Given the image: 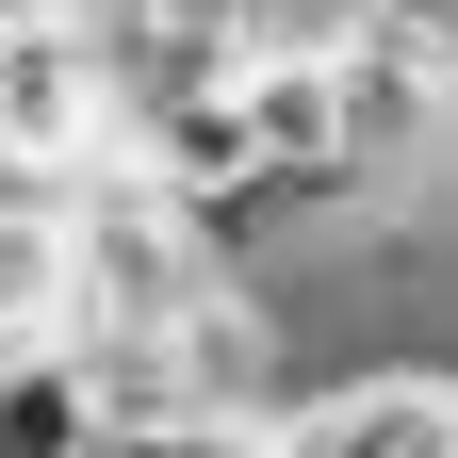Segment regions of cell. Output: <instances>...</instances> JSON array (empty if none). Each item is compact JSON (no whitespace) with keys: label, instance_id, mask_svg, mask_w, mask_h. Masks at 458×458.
I'll return each mask as SVG.
<instances>
[{"label":"cell","instance_id":"5","mask_svg":"<svg viewBox=\"0 0 458 458\" xmlns=\"http://www.w3.org/2000/svg\"><path fill=\"white\" fill-rule=\"evenodd\" d=\"M377 0H229V66H344Z\"/></svg>","mask_w":458,"mask_h":458},{"label":"cell","instance_id":"4","mask_svg":"<svg viewBox=\"0 0 458 458\" xmlns=\"http://www.w3.org/2000/svg\"><path fill=\"white\" fill-rule=\"evenodd\" d=\"M0 458H98V393L66 344H17L0 360Z\"/></svg>","mask_w":458,"mask_h":458},{"label":"cell","instance_id":"3","mask_svg":"<svg viewBox=\"0 0 458 458\" xmlns=\"http://www.w3.org/2000/svg\"><path fill=\"white\" fill-rule=\"evenodd\" d=\"M17 344H66V197L0 181V360Z\"/></svg>","mask_w":458,"mask_h":458},{"label":"cell","instance_id":"2","mask_svg":"<svg viewBox=\"0 0 458 458\" xmlns=\"http://www.w3.org/2000/svg\"><path fill=\"white\" fill-rule=\"evenodd\" d=\"M278 458H458V393L426 360L344 377V393H311V410H278Z\"/></svg>","mask_w":458,"mask_h":458},{"label":"cell","instance_id":"1","mask_svg":"<svg viewBox=\"0 0 458 458\" xmlns=\"http://www.w3.org/2000/svg\"><path fill=\"white\" fill-rule=\"evenodd\" d=\"M82 164H114L98 49L82 33H0V181H17V197H66Z\"/></svg>","mask_w":458,"mask_h":458},{"label":"cell","instance_id":"6","mask_svg":"<svg viewBox=\"0 0 458 458\" xmlns=\"http://www.w3.org/2000/svg\"><path fill=\"white\" fill-rule=\"evenodd\" d=\"M98 458H278V426H131V442H98Z\"/></svg>","mask_w":458,"mask_h":458}]
</instances>
